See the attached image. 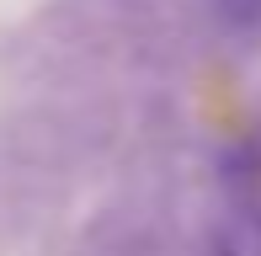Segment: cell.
Masks as SVG:
<instances>
[{"label": "cell", "instance_id": "6da1fadb", "mask_svg": "<svg viewBox=\"0 0 261 256\" xmlns=\"http://www.w3.org/2000/svg\"><path fill=\"white\" fill-rule=\"evenodd\" d=\"M208 256H261V203L256 197H229L208 229Z\"/></svg>", "mask_w": 261, "mask_h": 256}, {"label": "cell", "instance_id": "7a4b0ae2", "mask_svg": "<svg viewBox=\"0 0 261 256\" xmlns=\"http://www.w3.org/2000/svg\"><path fill=\"white\" fill-rule=\"evenodd\" d=\"M213 16L234 38H261V0H213Z\"/></svg>", "mask_w": 261, "mask_h": 256}]
</instances>
